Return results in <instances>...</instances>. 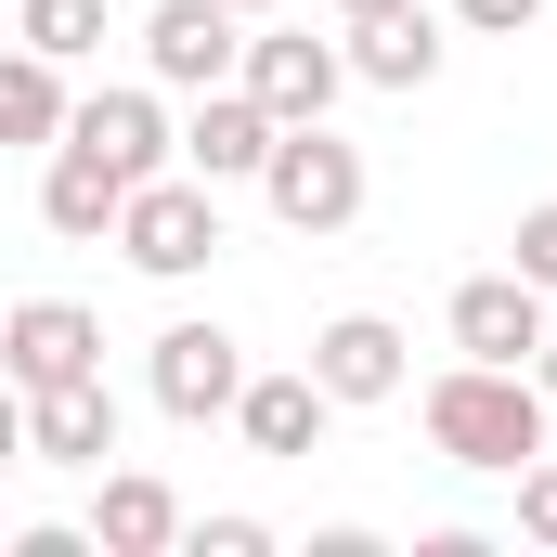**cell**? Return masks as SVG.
I'll use <instances>...</instances> for the list:
<instances>
[{
  "label": "cell",
  "mask_w": 557,
  "mask_h": 557,
  "mask_svg": "<svg viewBox=\"0 0 557 557\" xmlns=\"http://www.w3.org/2000/svg\"><path fill=\"white\" fill-rule=\"evenodd\" d=\"M65 143V65L52 52H0V156H52Z\"/></svg>",
  "instance_id": "obj_16"
},
{
  "label": "cell",
  "mask_w": 557,
  "mask_h": 557,
  "mask_svg": "<svg viewBox=\"0 0 557 557\" xmlns=\"http://www.w3.org/2000/svg\"><path fill=\"white\" fill-rule=\"evenodd\" d=\"M324 416H337V403L311 389V363H298V376H247V389H234L247 454H273V467H311V454H324Z\"/></svg>",
  "instance_id": "obj_15"
},
{
  "label": "cell",
  "mask_w": 557,
  "mask_h": 557,
  "mask_svg": "<svg viewBox=\"0 0 557 557\" xmlns=\"http://www.w3.org/2000/svg\"><path fill=\"white\" fill-rule=\"evenodd\" d=\"M454 26H480V39H532L545 26V0H441Z\"/></svg>",
  "instance_id": "obj_20"
},
{
  "label": "cell",
  "mask_w": 557,
  "mask_h": 557,
  "mask_svg": "<svg viewBox=\"0 0 557 557\" xmlns=\"http://www.w3.org/2000/svg\"><path fill=\"white\" fill-rule=\"evenodd\" d=\"M234 78L260 91V117H273V131H298V117H337L350 52H337V39H311V26H260V39L234 52Z\"/></svg>",
  "instance_id": "obj_4"
},
{
  "label": "cell",
  "mask_w": 557,
  "mask_h": 557,
  "mask_svg": "<svg viewBox=\"0 0 557 557\" xmlns=\"http://www.w3.org/2000/svg\"><path fill=\"white\" fill-rule=\"evenodd\" d=\"M104 363V324L78 311V298H13L0 311V376L13 389H65V376H91Z\"/></svg>",
  "instance_id": "obj_8"
},
{
  "label": "cell",
  "mask_w": 557,
  "mask_h": 557,
  "mask_svg": "<svg viewBox=\"0 0 557 557\" xmlns=\"http://www.w3.org/2000/svg\"><path fill=\"white\" fill-rule=\"evenodd\" d=\"M234 52H247V13L234 0H156L143 13V78L156 91H221Z\"/></svg>",
  "instance_id": "obj_5"
},
{
  "label": "cell",
  "mask_w": 557,
  "mask_h": 557,
  "mask_svg": "<svg viewBox=\"0 0 557 557\" xmlns=\"http://www.w3.org/2000/svg\"><path fill=\"white\" fill-rule=\"evenodd\" d=\"M519 532H532V545H557V454H532V467H519Z\"/></svg>",
  "instance_id": "obj_21"
},
{
  "label": "cell",
  "mask_w": 557,
  "mask_h": 557,
  "mask_svg": "<svg viewBox=\"0 0 557 557\" xmlns=\"http://www.w3.org/2000/svg\"><path fill=\"white\" fill-rule=\"evenodd\" d=\"M428 454L441 467H467V480H519L532 454H545L557 403L532 389V363H454V376H428Z\"/></svg>",
  "instance_id": "obj_1"
},
{
  "label": "cell",
  "mask_w": 557,
  "mask_h": 557,
  "mask_svg": "<svg viewBox=\"0 0 557 557\" xmlns=\"http://www.w3.org/2000/svg\"><path fill=\"white\" fill-rule=\"evenodd\" d=\"M506 273H532L557 298V208H519V260H506Z\"/></svg>",
  "instance_id": "obj_22"
},
{
  "label": "cell",
  "mask_w": 557,
  "mask_h": 557,
  "mask_svg": "<svg viewBox=\"0 0 557 557\" xmlns=\"http://www.w3.org/2000/svg\"><path fill=\"white\" fill-rule=\"evenodd\" d=\"M182 545H195V557H273V519L221 506V519H182Z\"/></svg>",
  "instance_id": "obj_19"
},
{
  "label": "cell",
  "mask_w": 557,
  "mask_h": 557,
  "mask_svg": "<svg viewBox=\"0 0 557 557\" xmlns=\"http://www.w3.org/2000/svg\"><path fill=\"white\" fill-rule=\"evenodd\" d=\"M0 467H26V389L0 376Z\"/></svg>",
  "instance_id": "obj_23"
},
{
  "label": "cell",
  "mask_w": 557,
  "mask_h": 557,
  "mask_svg": "<svg viewBox=\"0 0 557 557\" xmlns=\"http://www.w3.org/2000/svg\"><path fill=\"white\" fill-rule=\"evenodd\" d=\"M143 389H156V416H182V428L234 416V389H247L234 324H169V337H156V363H143Z\"/></svg>",
  "instance_id": "obj_7"
},
{
  "label": "cell",
  "mask_w": 557,
  "mask_h": 557,
  "mask_svg": "<svg viewBox=\"0 0 557 557\" xmlns=\"http://www.w3.org/2000/svg\"><path fill=\"white\" fill-rule=\"evenodd\" d=\"M131 273L156 285H195L208 260H221V182H195V169H156V182H131V208H117V234H104Z\"/></svg>",
  "instance_id": "obj_2"
},
{
  "label": "cell",
  "mask_w": 557,
  "mask_h": 557,
  "mask_svg": "<svg viewBox=\"0 0 557 557\" xmlns=\"http://www.w3.org/2000/svg\"><path fill=\"white\" fill-rule=\"evenodd\" d=\"M104 454H117V389H104V363L65 376V389H26V467H91V480H104Z\"/></svg>",
  "instance_id": "obj_10"
},
{
  "label": "cell",
  "mask_w": 557,
  "mask_h": 557,
  "mask_svg": "<svg viewBox=\"0 0 557 557\" xmlns=\"http://www.w3.org/2000/svg\"><path fill=\"white\" fill-rule=\"evenodd\" d=\"M454 350L467 363H532L545 350V285L532 273H467L454 285Z\"/></svg>",
  "instance_id": "obj_11"
},
{
  "label": "cell",
  "mask_w": 557,
  "mask_h": 557,
  "mask_svg": "<svg viewBox=\"0 0 557 557\" xmlns=\"http://www.w3.org/2000/svg\"><path fill=\"white\" fill-rule=\"evenodd\" d=\"M13 39H26V52H52V65H91V52H104V0H26V13H13Z\"/></svg>",
  "instance_id": "obj_18"
},
{
  "label": "cell",
  "mask_w": 557,
  "mask_h": 557,
  "mask_svg": "<svg viewBox=\"0 0 557 557\" xmlns=\"http://www.w3.org/2000/svg\"><path fill=\"white\" fill-rule=\"evenodd\" d=\"M234 13H285V0H234Z\"/></svg>",
  "instance_id": "obj_26"
},
{
  "label": "cell",
  "mask_w": 557,
  "mask_h": 557,
  "mask_svg": "<svg viewBox=\"0 0 557 557\" xmlns=\"http://www.w3.org/2000/svg\"><path fill=\"white\" fill-rule=\"evenodd\" d=\"M403 350H416V337H403L389 311H337V324H311V389H324L337 416H350V403H403V376H416Z\"/></svg>",
  "instance_id": "obj_6"
},
{
  "label": "cell",
  "mask_w": 557,
  "mask_h": 557,
  "mask_svg": "<svg viewBox=\"0 0 557 557\" xmlns=\"http://www.w3.org/2000/svg\"><path fill=\"white\" fill-rule=\"evenodd\" d=\"M532 389H545V403H557V324H545V350H532Z\"/></svg>",
  "instance_id": "obj_25"
},
{
  "label": "cell",
  "mask_w": 557,
  "mask_h": 557,
  "mask_svg": "<svg viewBox=\"0 0 557 557\" xmlns=\"http://www.w3.org/2000/svg\"><path fill=\"white\" fill-rule=\"evenodd\" d=\"M182 545V493L156 480V467H104V493H91V557H169Z\"/></svg>",
  "instance_id": "obj_14"
},
{
  "label": "cell",
  "mask_w": 557,
  "mask_h": 557,
  "mask_svg": "<svg viewBox=\"0 0 557 557\" xmlns=\"http://www.w3.org/2000/svg\"><path fill=\"white\" fill-rule=\"evenodd\" d=\"M117 208H131V169H104L91 143H52V156H39V221H52L65 247H104Z\"/></svg>",
  "instance_id": "obj_13"
},
{
  "label": "cell",
  "mask_w": 557,
  "mask_h": 557,
  "mask_svg": "<svg viewBox=\"0 0 557 557\" xmlns=\"http://www.w3.org/2000/svg\"><path fill=\"white\" fill-rule=\"evenodd\" d=\"M376 13H416V0H337V26H376Z\"/></svg>",
  "instance_id": "obj_24"
},
{
  "label": "cell",
  "mask_w": 557,
  "mask_h": 557,
  "mask_svg": "<svg viewBox=\"0 0 557 557\" xmlns=\"http://www.w3.org/2000/svg\"><path fill=\"white\" fill-rule=\"evenodd\" d=\"M260 208H273L285 234H350L363 221V143H337L324 117H298V131H273V156H260Z\"/></svg>",
  "instance_id": "obj_3"
},
{
  "label": "cell",
  "mask_w": 557,
  "mask_h": 557,
  "mask_svg": "<svg viewBox=\"0 0 557 557\" xmlns=\"http://www.w3.org/2000/svg\"><path fill=\"white\" fill-rule=\"evenodd\" d=\"M260 156H273V117H260L247 78L195 91V117H182V169H195V182H260Z\"/></svg>",
  "instance_id": "obj_12"
},
{
  "label": "cell",
  "mask_w": 557,
  "mask_h": 557,
  "mask_svg": "<svg viewBox=\"0 0 557 557\" xmlns=\"http://www.w3.org/2000/svg\"><path fill=\"white\" fill-rule=\"evenodd\" d=\"M350 78H376V91H428V78H441V26H428V0L350 26Z\"/></svg>",
  "instance_id": "obj_17"
},
{
  "label": "cell",
  "mask_w": 557,
  "mask_h": 557,
  "mask_svg": "<svg viewBox=\"0 0 557 557\" xmlns=\"http://www.w3.org/2000/svg\"><path fill=\"white\" fill-rule=\"evenodd\" d=\"M65 143H91V156H104V169H131V182L182 169V131H169L156 78H131V91H91V104H65Z\"/></svg>",
  "instance_id": "obj_9"
}]
</instances>
